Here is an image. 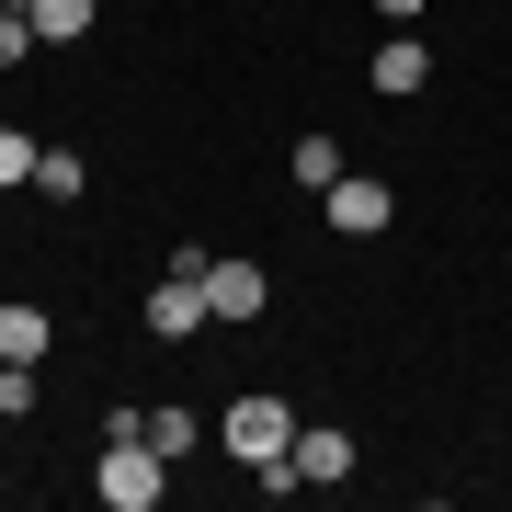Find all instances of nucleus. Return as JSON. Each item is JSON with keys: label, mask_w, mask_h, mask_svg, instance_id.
Returning <instances> with one entry per match:
<instances>
[{"label": "nucleus", "mask_w": 512, "mask_h": 512, "mask_svg": "<svg viewBox=\"0 0 512 512\" xmlns=\"http://www.w3.org/2000/svg\"><path fill=\"white\" fill-rule=\"evenodd\" d=\"M80 183H92V160H80V148H46V160H35V194H46V205H69Z\"/></svg>", "instance_id": "9b49d317"}, {"label": "nucleus", "mask_w": 512, "mask_h": 512, "mask_svg": "<svg viewBox=\"0 0 512 512\" xmlns=\"http://www.w3.org/2000/svg\"><path fill=\"white\" fill-rule=\"evenodd\" d=\"M387 217H399V194H387L376 171H342V183H330V228H342V239H376Z\"/></svg>", "instance_id": "20e7f679"}, {"label": "nucleus", "mask_w": 512, "mask_h": 512, "mask_svg": "<svg viewBox=\"0 0 512 512\" xmlns=\"http://www.w3.org/2000/svg\"><path fill=\"white\" fill-rule=\"evenodd\" d=\"M35 12V46H80L92 35V0H23Z\"/></svg>", "instance_id": "1a4fd4ad"}, {"label": "nucleus", "mask_w": 512, "mask_h": 512, "mask_svg": "<svg viewBox=\"0 0 512 512\" xmlns=\"http://www.w3.org/2000/svg\"><path fill=\"white\" fill-rule=\"evenodd\" d=\"M23 57H35V12H23V0H0V69H23Z\"/></svg>", "instance_id": "ddd939ff"}, {"label": "nucleus", "mask_w": 512, "mask_h": 512, "mask_svg": "<svg viewBox=\"0 0 512 512\" xmlns=\"http://www.w3.org/2000/svg\"><path fill=\"white\" fill-rule=\"evenodd\" d=\"M296 183L330 194V183H342V148H330V137H296Z\"/></svg>", "instance_id": "f8f14e48"}, {"label": "nucleus", "mask_w": 512, "mask_h": 512, "mask_svg": "<svg viewBox=\"0 0 512 512\" xmlns=\"http://www.w3.org/2000/svg\"><path fill=\"white\" fill-rule=\"evenodd\" d=\"M148 444H160V456H194V444H205V421H194L183 399H160V410H148Z\"/></svg>", "instance_id": "9d476101"}, {"label": "nucleus", "mask_w": 512, "mask_h": 512, "mask_svg": "<svg viewBox=\"0 0 512 512\" xmlns=\"http://www.w3.org/2000/svg\"><path fill=\"white\" fill-rule=\"evenodd\" d=\"M205 308H217V319H262V308H274V285H262V262H205Z\"/></svg>", "instance_id": "423d86ee"}, {"label": "nucleus", "mask_w": 512, "mask_h": 512, "mask_svg": "<svg viewBox=\"0 0 512 512\" xmlns=\"http://www.w3.org/2000/svg\"><path fill=\"white\" fill-rule=\"evenodd\" d=\"M376 12H387V23H410V12H421V0H376Z\"/></svg>", "instance_id": "2eb2a0df"}, {"label": "nucleus", "mask_w": 512, "mask_h": 512, "mask_svg": "<svg viewBox=\"0 0 512 512\" xmlns=\"http://www.w3.org/2000/svg\"><path fill=\"white\" fill-rule=\"evenodd\" d=\"M217 444H228V456H239V467L262 478V467H285V444H296V410L274 399V387H251V399H228V421H217Z\"/></svg>", "instance_id": "f257e3e1"}, {"label": "nucleus", "mask_w": 512, "mask_h": 512, "mask_svg": "<svg viewBox=\"0 0 512 512\" xmlns=\"http://www.w3.org/2000/svg\"><path fill=\"white\" fill-rule=\"evenodd\" d=\"M46 342H57V319L23 308V296H0V365H46Z\"/></svg>", "instance_id": "0eeeda50"}, {"label": "nucleus", "mask_w": 512, "mask_h": 512, "mask_svg": "<svg viewBox=\"0 0 512 512\" xmlns=\"http://www.w3.org/2000/svg\"><path fill=\"white\" fill-rule=\"evenodd\" d=\"M285 478H296V490H342V478H353V433H330V421H296Z\"/></svg>", "instance_id": "7ed1b4c3"}, {"label": "nucleus", "mask_w": 512, "mask_h": 512, "mask_svg": "<svg viewBox=\"0 0 512 512\" xmlns=\"http://www.w3.org/2000/svg\"><path fill=\"white\" fill-rule=\"evenodd\" d=\"M205 319H217V308H205L194 274H160V285H148V342H194Z\"/></svg>", "instance_id": "39448f33"}, {"label": "nucleus", "mask_w": 512, "mask_h": 512, "mask_svg": "<svg viewBox=\"0 0 512 512\" xmlns=\"http://www.w3.org/2000/svg\"><path fill=\"white\" fill-rule=\"evenodd\" d=\"M421 80H433V46H421V35H387V46H376V92H387V103H410Z\"/></svg>", "instance_id": "6e6552de"}, {"label": "nucleus", "mask_w": 512, "mask_h": 512, "mask_svg": "<svg viewBox=\"0 0 512 512\" xmlns=\"http://www.w3.org/2000/svg\"><path fill=\"white\" fill-rule=\"evenodd\" d=\"M92 490L114 501V512H160V490H171V456L148 433H114L103 444V467H92Z\"/></svg>", "instance_id": "f03ea898"}, {"label": "nucleus", "mask_w": 512, "mask_h": 512, "mask_svg": "<svg viewBox=\"0 0 512 512\" xmlns=\"http://www.w3.org/2000/svg\"><path fill=\"white\" fill-rule=\"evenodd\" d=\"M35 160H46L35 137H23V126H0V183H35Z\"/></svg>", "instance_id": "4468645a"}]
</instances>
